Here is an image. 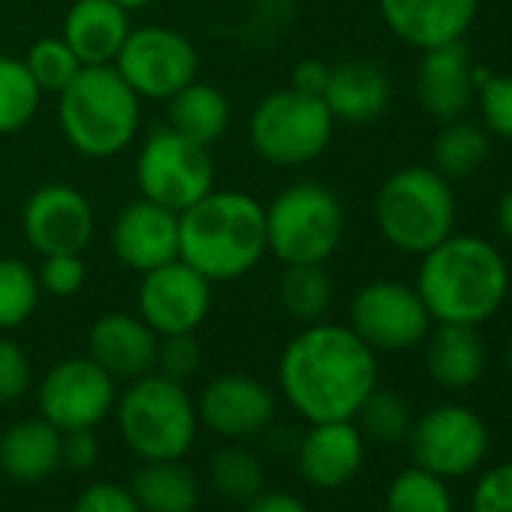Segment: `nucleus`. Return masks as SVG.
I'll use <instances>...</instances> for the list:
<instances>
[{"label":"nucleus","mask_w":512,"mask_h":512,"mask_svg":"<svg viewBox=\"0 0 512 512\" xmlns=\"http://www.w3.org/2000/svg\"><path fill=\"white\" fill-rule=\"evenodd\" d=\"M377 377V353L350 326L329 320L296 332L278 359L281 395L311 425L356 419Z\"/></svg>","instance_id":"nucleus-1"},{"label":"nucleus","mask_w":512,"mask_h":512,"mask_svg":"<svg viewBox=\"0 0 512 512\" xmlns=\"http://www.w3.org/2000/svg\"><path fill=\"white\" fill-rule=\"evenodd\" d=\"M509 263L482 235L452 232L419 256L416 293L434 323L482 326L509 296Z\"/></svg>","instance_id":"nucleus-2"},{"label":"nucleus","mask_w":512,"mask_h":512,"mask_svg":"<svg viewBox=\"0 0 512 512\" xmlns=\"http://www.w3.org/2000/svg\"><path fill=\"white\" fill-rule=\"evenodd\" d=\"M266 253V205L244 190L214 187L178 214V260L211 284L244 278Z\"/></svg>","instance_id":"nucleus-3"},{"label":"nucleus","mask_w":512,"mask_h":512,"mask_svg":"<svg viewBox=\"0 0 512 512\" xmlns=\"http://www.w3.org/2000/svg\"><path fill=\"white\" fill-rule=\"evenodd\" d=\"M58 121L70 148L91 160H109L136 142L142 100L112 64L82 67L58 94Z\"/></svg>","instance_id":"nucleus-4"},{"label":"nucleus","mask_w":512,"mask_h":512,"mask_svg":"<svg viewBox=\"0 0 512 512\" xmlns=\"http://www.w3.org/2000/svg\"><path fill=\"white\" fill-rule=\"evenodd\" d=\"M112 413L124 446L142 461H181L199 434L196 401L184 383L160 371L130 380Z\"/></svg>","instance_id":"nucleus-5"},{"label":"nucleus","mask_w":512,"mask_h":512,"mask_svg":"<svg viewBox=\"0 0 512 512\" xmlns=\"http://www.w3.org/2000/svg\"><path fill=\"white\" fill-rule=\"evenodd\" d=\"M374 220L389 247L422 256L455 232L458 205L452 181L434 166H401L380 184Z\"/></svg>","instance_id":"nucleus-6"},{"label":"nucleus","mask_w":512,"mask_h":512,"mask_svg":"<svg viewBox=\"0 0 512 512\" xmlns=\"http://www.w3.org/2000/svg\"><path fill=\"white\" fill-rule=\"evenodd\" d=\"M344 205L320 181H293L266 205L269 253L284 266H326L344 241Z\"/></svg>","instance_id":"nucleus-7"},{"label":"nucleus","mask_w":512,"mask_h":512,"mask_svg":"<svg viewBox=\"0 0 512 512\" xmlns=\"http://www.w3.org/2000/svg\"><path fill=\"white\" fill-rule=\"evenodd\" d=\"M338 121L323 97L281 88L266 94L247 121V139L256 157L278 169H299L326 154Z\"/></svg>","instance_id":"nucleus-8"},{"label":"nucleus","mask_w":512,"mask_h":512,"mask_svg":"<svg viewBox=\"0 0 512 512\" xmlns=\"http://www.w3.org/2000/svg\"><path fill=\"white\" fill-rule=\"evenodd\" d=\"M214 178L211 151L166 124L154 127L136 154V187L142 199H151L175 214L211 193Z\"/></svg>","instance_id":"nucleus-9"},{"label":"nucleus","mask_w":512,"mask_h":512,"mask_svg":"<svg viewBox=\"0 0 512 512\" xmlns=\"http://www.w3.org/2000/svg\"><path fill=\"white\" fill-rule=\"evenodd\" d=\"M112 67L139 94V100L166 103L184 85L199 79V52L175 28L142 25L130 28Z\"/></svg>","instance_id":"nucleus-10"},{"label":"nucleus","mask_w":512,"mask_h":512,"mask_svg":"<svg viewBox=\"0 0 512 512\" xmlns=\"http://www.w3.org/2000/svg\"><path fill=\"white\" fill-rule=\"evenodd\" d=\"M118 401V380L91 356H73L46 371L37 386V407L61 434L88 431L106 422Z\"/></svg>","instance_id":"nucleus-11"},{"label":"nucleus","mask_w":512,"mask_h":512,"mask_svg":"<svg viewBox=\"0 0 512 512\" xmlns=\"http://www.w3.org/2000/svg\"><path fill=\"white\" fill-rule=\"evenodd\" d=\"M347 326L374 353H404L425 344L434 320L416 287L401 281H371L356 290Z\"/></svg>","instance_id":"nucleus-12"},{"label":"nucleus","mask_w":512,"mask_h":512,"mask_svg":"<svg viewBox=\"0 0 512 512\" xmlns=\"http://www.w3.org/2000/svg\"><path fill=\"white\" fill-rule=\"evenodd\" d=\"M410 455L413 464L443 476L458 479L473 473L488 455V425L479 413L464 404H440L410 425Z\"/></svg>","instance_id":"nucleus-13"},{"label":"nucleus","mask_w":512,"mask_h":512,"mask_svg":"<svg viewBox=\"0 0 512 512\" xmlns=\"http://www.w3.org/2000/svg\"><path fill=\"white\" fill-rule=\"evenodd\" d=\"M139 278L136 314L157 332V338L196 335V329L208 320L211 281L184 260H172Z\"/></svg>","instance_id":"nucleus-14"},{"label":"nucleus","mask_w":512,"mask_h":512,"mask_svg":"<svg viewBox=\"0 0 512 512\" xmlns=\"http://www.w3.org/2000/svg\"><path fill=\"white\" fill-rule=\"evenodd\" d=\"M97 229L91 199L64 181L37 187L22 208L25 241L40 253H85Z\"/></svg>","instance_id":"nucleus-15"},{"label":"nucleus","mask_w":512,"mask_h":512,"mask_svg":"<svg viewBox=\"0 0 512 512\" xmlns=\"http://www.w3.org/2000/svg\"><path fill=\"white\" fill-rule=\"evenodd\" d=\"M199 425L211 434L238 443L263 434L278 413L275 392L250 374H220L208 380L196 398Z\"/></svg>","instance_id":"nucleus-16"},{"label":"nucleus","mask_w":512,"mask_h":512,"mask_svg":"<svg viewBox=\"0 0 512 512\" xmlns=\"http://www.w3.org/2000/svg\"><path fill=\"white\" fill-rule=\"evenodd\" d=\"M109 247L115 260L136 275L160 269L178 260V214L151 199H136L112 220Z\"/></svg>","instance_id":"nucleus-17"},{"label":"nucleus","mask_w":512,"mask_h":512,"mask_svg":"<svg viewBox=\"0 0 512 512\" xmlns=\"http://www.w3.org/2000/svg\"><path fill=\"white\" fill-rule=\"evenodd\" d=\"M377 10L392 37L428 52L467 37L479 16V0H377Z\"/></svg>","instance_id":"nucleus-18"},{"label":"nucleus","mask_w":512,"mask_h":512,"mask_svg":"<svg viewBox=\"0 0 512 512\" xmlns=\"http://www.w3.org/2000/svg\"><path fill=\"white\" fill-rule=\"evenodd\" d=\"M299 473L314 488H341L365 464V434L356 419L314 422L299 443Z\"/></svg>","instance_id":"nucleus-19"},{"label":"nucleus","mask_w":512,"mask_h":512,"mask_svg":"<svg viewBox=\"0 0 512 512\" xmlns=\"http://www.w3.org/2000/svg\"><path fill=\"white\" fill-rule=\"evenodd\" d=\"M473 94V61L464 40L422 52L416 67V103L428 118L440 124L461 118Z\"/></svg>","instance_id":"nucleus-20"},{"label":"nucleus","mask_w":512,"mask_h":512,"mask_svg":"<svg viewBox=\"0 0 512 512\" xmlns=\"http://www.w3.org/2000/svg\"><path fill=\"white\" fill-rule=\"evenodd\" d=\"M157 341V332L139 314L112 311L88 329V356L115 380L130 383L154 371Z\"/></svg>","instance_id":"nucleus-21"},{"label":"nucleus","mask_w":512,"mask_h":512,"mask_svg":"<svg viewBox=\"0 0 512 512\" xmlns=\"http://www.w3.org/2000/svg\"><path fill=\"white\" fill-rule=\"evenodd\" d=\"M130 28V13L115 0H76L64 16L61 37L82 67H106L115 64Z\"/></svg>","instance_id":"nucleus-22"},{"label":"nucleus","mask_w":512,"mask_h":512,"mask_svg":"<svg viewBox=\"0 0 512 512\" xmlns=\"http://www.w3.org/2000/svg\"><path fill=\"white\" fill-rule=\"evenodd\" d=\"M323 100L338 124L362 127L377 121L392 100V82L386 70L368 61H347L332 67Z\"/></svg>","instance_id":"nucleus-23"},{"label":"nucleus","mask_w":512,"mask_h":512,"mask_svg":"<svg viewBox=\"0 0 512 512\" xmlns=\"http://www.w3.org/2000/svg\"><path fill=\"white\" fill-rule=\"evenodd\" d=\"M61 431L43 416L19 419L0 434V470L13 482H43L61 467Z\"/></svg>","instance_id":"nucleus-24"},{"label":"nucleus","mask_w":512,"mask_h":512,"mask_svg":"<svg viewBox=\"0 0 512 512\" xmlns=\"http://www.w3.org/2000/svg\"><path fill=\"white\" fill-rule=\"evenodd\" d=\"M425 341V368L437 386L461 392L479 383L488 356L476 326L437 323V329H431Z\"/></svg>","instance_id":"nucleus-25"},{"label":"nucleus","mask_w":512,"mask_h":512,"mask_svg":"<svg viewBox=\"0 0 512 512\" xmlns=\"http://www.w3.org/2000/svg\"><path fill=\"white\" fill-rule=\"evenodd\" d=\"M166 103H169L166 127H172L175 133H181V136H187L205 148L220 142L232 124L229 97L217 85L202 82V79H193Z\"/></svg>","instance_id":"nucleus-26"},{"label":"nucleus","mask_w":512,"mask_h":512,"mask_svg":"<svg viewBox=\"0 0 512 512\" xmlns=\"http://www.w3.org/2000/svg\"><path fill=\"white\" fill-rule=\"evenodd\" d=\"M130 491L142 512H193L199 506V482L181 461H142Z\"/></svg>","instance_id":"nucleus-27"},{"label":"nucleus","mask_w":512,"mask_h":512,"mask_svg":"<svg viewBox=\"0 0 512 512\" xmlns=\"http://www.w3.org/2000/svg\"><path fill=\"white\" fill-rule=\"evenodd\" d=\"M488 154H491V136L482 130V124H473L464 118L443 124V130L437 133L431 145L434 169L449 181L476 175L485 166Z\"/></svg>","instance_id":"nucleus-28"},{"label":"nucleus","mask_w":512,"mask_h":512,"mask_svg":"<svg viewBox=\"0 0 512 512\" xmlns=\"http://www.w3.org/2000/svg\"><path fill=\"white\" fill-rule=\"evenodd\" d=\"M275 293L281 311L305 326L326 320L335 302V287L323 266H284Z\"/></svg>","instance_id":"nucleus-29"},{"label":"nucleus","mask_w":512,"mask_h":512,"mask_svg":"<svg viewBox=\"0 0 512 512\" xmlns=\"http://www.w3.org/2000/svg\"><path fill=\"white\" fill-rule=\"evenodd\" d=\"M211 485L232 503H250L266 491V467L247 446L229 443L208 461Z\"/></svg>","instance_id":"nucleus-30"},{"label":"nucleus","mask_w":512,"mask_h":512,"mask_svg":"<svg viewBox=\"0 0 512 512\" xmlns=\"http://www.w3.org/2000/svg\"><path fill=\"white\" fill-rule=\"evenodd\" d=\"M43 103V91L34 82L22 58L0 55V136L25 130Z\"/></svg>","instance_id":"nucleus-31"},{"label":"nucleus","mask_w":512,"mask_h":512,"mask_svg":"<svg viewBox=\"0 0 512 512\" xmlns=\"http://www.w3.org/2000/svg\"><path fill=\"white\" fill-rule=\"evenodd\" d=\"M40 296L37 269L19 256H0V332L25 326L37 314Z\"/></svg>","instance_id":"nucleus-32"},{"label":"nucleus","mask_w":512,"mask_h":512,"mask_svg":"<svg viewBox=\"0 0 512 512\" xmlns=\"http://www.w3.org/2000/svg\"><path fill=\"white\" fill-rule=\"evenodd\" d=\"M386 512H452V491L443 476L413 464L389 482Z\"/></svg>","instance_id":"nucleus-33"},{"label":"nucleus","mask_w":512,"mask_h":512,"mask_svg":"<svg viewBox=\"0 0 512 512\" xmlns=\"http://www.w3.org/2000/svg\"><path fill=\"white\" fill-rule=\"evenodd\" d=\"M473 88L482 130L497 139H512V76L473 64Z\"/></svg>","instance_id":"nucleus-34"},{"label":"nucleus","mask_w":512,"mask_h":512,"mask_svg":"<svg viewBox=\"0 0 512 512\" xmlns=\"http://www.w3.org/2000/svg\"><path fill=\"white\" fill-rule=\"evenodd\" d=\"M356 419H359L362 434L371 440H380V443L404 440L413 425L410 404L398 392H389V389H374L365 398V404L359 407Z\"/></svg>","instance_id":"nucleus-35"},{"label":"nucleus","mask_w":512,"mask_h":512,"mask_svg":"<svg viewBox=\"0 0 512 512\" xmlns=\"http://www.w3.org/2000/svg\"><path fill=\"white\" fill-rule=\"evenodd\" d=\"M25 67L31 70L34 82L40 85L43 94H61L82 70V61L76 52L64 43V37H46L37 40L28 55L22 58Z\"/></svg>","instance_id":"nucleus-36"},{"label":"nucleus","mask_w":512,"mask_h":512,"mask_svg":"<svg viewBox=\"0 0 512 512\" xmlns=\"http://www.w3.org/2000/svg\"><path fill=\"white\" fill-rule=\"evenodd\" d=\"M40 290L55 299H70L82 293L88 281V266L82 253H49L43 256V266L37 269Z\"/></svg>","instance_id":"nucleus-37"},{"label":"nucleus","mask_w":512,"mask_h":512,"mask_svg":"<svg viewBox=\"0 0 512 512\" xmlns=\"http://www.w3.org/2000/svg\"><path fill=\"white\" fill-rule=\"evenodd\" d=\"M34 386L31 356L19 341L0 338V407L19 404Z\"/></svg>","instance_id":"nucleus-38"},{"label":"nucleus","mask_w":512,"mask_h":512,"mask_svg":"<svg viewBox=\"0 0 512 512\" xmlns=\"http://www.w3.org/2000/svg\"><path fill=\"white\" fill-rule=\"evenodd\" d=\"M202 365V350L196 335H166L157 341V362L154 371L184 383L190 380Z\"/></svg>","instance_id":"nucleus-39"},{"label":"nucleus","mask_w":512,"mask_h":512,"mask_svg":"<svg viewBox=\"0 0 512 512\" xmlns=\"http://www.w3.org/2000/svg\"><path fill=\"white\" fill-rule=\"evenodd\" d=\"M470 512H512V461L479 476L470 497Z\"/></svg>","instance_id":"nucleus-40"},{"label":"nucleus","mask_w":512,"mask_h":512,"mask_svg":"<svg viewBox=\"0 0 512 512\" xmlns=\"http://www.w3.org/2000/svg\"><path fill=\"white\" fill-rule=\"evenodd\" d=\"M73 512H142L133 491L118 482H94L79 497Z\"/></svg>","instance_id":"nucleus-41"},{"label":"nucleus","mask_w":512,"mask_h":512,"mask_svg":"<svg viewBox=\"0 0 512 512\" xmlns=\"http://www.w3.org/2000/svg\"><path fill=\"white\" fill-rule=\"evenodd\" d=\"M100 461V443L94 428L88 431H67L61 437V464L70 470H91Z\"/></svg>","instance_id":"nucleus-42"},{"label":"nucleus","mask_w":512,"mask_h":512,"mask_svg":"<svg viewBox=\"0 0 512 512\" xmlns=\"http://www.w3.org/2000/svg\"><path fill=\"white\" fill-rule=\"evenodd\" d=\"M329 73H332L329 64H323V61H317V58H305V61L296 64L290 88H296V91H302V94L323 97V91H326V85H329Z\"/></svg>","instance_id":"nucleus-43"},{"label":"nucleus","mask_w":512,"mask_h":512,"mask_svg":"<svg viewBox=\"0 0 512 512\" xmlns=\"http://www.w3.org/2000/svg\"><path fill=\"white\" fill-rule=\"evenodd\" d=\"M247 512H311L299 497L287 491H263L247 503Z\"/></svg>","instance_id":"nucleus-44"},{"label":"nucleus","mask_w":512,"mask_h":512,"mask_svg":"<svg viewBox=\"0 0 512 512\" xmlns=\"http://www.w3.org/2000/svg\"><path fill=\"white\" fill-rule=\"evenodd\" d=\"M494 220H497L500 235L512 244V187L503 190V196H500V202L494 208Z\"/></svg>","instance_id":"nucleus-45"},{"label":"nucleus","mask_w":512,"mask_h":512,"mask_svg":"<svg viewBox=\"0 0 512 512\" xmlns=\"http://www.w3.org/2000/svg\"><path fill=\"white\" fill-rule=\"evenodd\" d=\"M115 4H121L127 13H133V10H145V7H151L154 0H115Z\"/></svg>","instance_id":"nucleus-46"},{"label":"nucleus","mask_w":512,"mask_h":512,"mask_svg":"<svg viewBox=\"0 0 512 512\" xmlns=\"http://www.w3.org/2000/svg\"><path fill=\"white\" fill-rule=\"evenodd\" d=\"M506 371H509V377H512V341H509V347H506Z\"/></svg>","instance_id":"nucleus-47"},{"label":"nucleus","mask_w":512,"mask_h":512,"mask_svg":"<svg viewBox=\"0 0 512 512\" xmlns=\"http://www.w3.org/2000/svg\"><path fill=\"white\" fill-rule=\"evenodd\" d=\"M0 434H4V416H0Z\"/></svg>","instance_id":"nucleus-48"}]
</instances>
